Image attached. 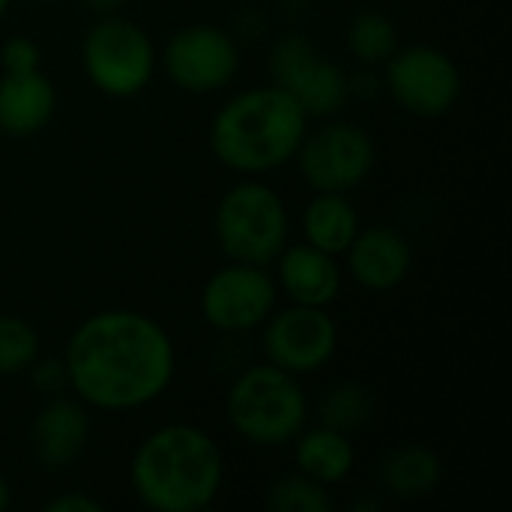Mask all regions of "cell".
<instances>
[{
	"label": "cell",
	"mask_w": 512,
	"mask_h": 512,
	"mask_svg": "<svg viewBox=\"0 0 512 512\" xmlns=\"http://www.w3.org/2000/svg\"><path fill=\"white\" fill-rule=\"evenodd\" d=\"M342 261L351 282L384 294L408 282L414 270V243L393 225H363Z\"/></svg>",
	"instance_id": "15"
},
{
	"label": "cell",
	"mask_w": 512,
	"mask_h": 512,
	"mask_svg": "<svg viewBox=\"0 0 512 512\" xmlns=\"http://www.w3.org/2000/svg\"><path fill=\"white\" fill-rule=\"evenodd\" d=\"M42 66V48L33 36L15 33L0 45V72H27Z\"/></svg>",
	"instance_id": "25"
},
{
	"label": "cell",
	"mask_w": 512,
	"mask_h": 512,
	"mask_svg": "<svg viewBox=\"0 0 512 512\" xmlns=\"http://www.w3.org/2000/svg\"><path fill=\"white\" fill-rule=\"evenodd\" d=\"M126 3H129V0H84V6H87L96 18H102V15H117V12L126 9Z\"/></svg>",
	"instance_id": "27"
},
{
	"label": "cell",
	"mask_w": 512,
	"mask_h": 512,
	"mask_svg": "<svg viewBox=\"0 0 512 512\" xmlns=\"http://www.w3.org/2000/svg\"><path fill=\"white\" fill-rule=\"evenodd\" d=\"M378 414V402L375 393L360 384V381H336L324 390V396L318 399V405L312 408V417L321 426H330L336 432L345 435H360L375 423Z\"/></svg>",
	"instance_id": "20"
},
{
	"label": "cell",
	"mask_w": 512,
	"mask_h": 512,
	"mask_svg": "<svg viewBox=\"0 0 512 512\" xmlns=\"http://www.w3.org/2000/svg\"><path fill=\"white\" fill-rule=\"evenodd\" d=\"M264 507L270 512H333L336 504L327 486L294 468L264 489Z\"/></svg>",
	"instance_id": "22"
},
{
	"label": "cell",
	"mask_w": 512,
	"mask_h": 512,
	"mask_svg": "<svg viewBox=\"0 0 512 512\" xmlns=\"http://www.w3.org/2000/svg\"><path fill=\"white\" fill-rule=\"evenodd\" d=\"M381 69L384 90L390 93V99L414 117H444L462 99V69L453 60V54L438 45H399Z\"/></svg>",
	"instance_id": "10"
},
{
	"label": "cell",
	"mask_w": 512,
	"mask_h": 512,
	"mask_svg": "<svg viewBox=\"0 0 512 512\" xmlns=\"http://www.w3.org/2000/svg\"><path fill=\"white\" fill-rule=\"evenodd\" d=\"M294 162L312 192L351 195L372 177L378 144L363 123L336 114L318 120V126L309 123Z\"/></svg>",
	"instance_id": "8"
},
{
	"label": "cell",
	"mask_w": 512,
	"mask_h": 512,
	"mask_svg": "<svg viewBox=\"0 0 512 512\" xmlns=\"http://www.w3.org/2000/svg\"><path fill=\"white\" fill-rule=\"evenodd\" d=\"M399 45V27L381 9H360L345 24V48L366 69H381Z\"/></svg>",
	"instance_id": "21"
},
{
	"label": "cell",
	"mask_w": 512,
	"mask_h": 512,
	"mask_svg": "<svg viewBox=\"0 0 512 512\" xmlns=\"http://www.w3.org/2000/svg\"><path fill=\"white\" fill-rule=\"evenodd\" d=\"M279 297L300 306H321L330 309L345 288V267L342 258L306 243L288 240L285 249L270 264Z\"/></svg>",
	"instance_id": "14"
},
{
	"label": "cell",
	"mask_w": 512,
	"mask_h": 512,
	"mask_svg": "<svg viewBox=\"0 0 512 512\" xmlns=\"http://www.w3.org/2000/svg\"><path fill=\"white\" fill-rule=\"evenodd\" d=\"M309 114L276 84L234 93L210 120V150L240 177H264L294 162L309 129Z\"/></svg>",
	"instance_id": "3"
},
{
	"label": "cell",
	"mask_w": 512,
	"mask_h": 512,
	"mask_svg": "<svg viewBox=\"0 0 512 512\" xmlns=\"http://www.w3.org/2000/svg\"><path fill=\"white\" fill-rule=\"evenodd\" d=\"M90 438H93L90 408L78 396L63 393L42 402V408L30 423L27 447L42 471L60 474L84 459Z\"/></svg>",
	"instance_id": "13"
},
{
	"label": "cell",
	"mask_w": 512,
	"mask_h": 512,
	"mask_svg": "<svg viewBox=\"0 0 512 512\" xmlns=\"http://www.w3.org/2000/svg\"><path fill=\"white\" fill-rule=\"evenodd\" d=\"M30 390L42 399H51V396H63V393H72L69 390V369H66V360L63 354L60 357H48V354H39L27 372H24Z\"/></svg>",
	"instance_id": "24"
},
{
	"label": "cell",
	"mask_w": 512,
	"mask_h": 512,
	"mask_svg": "<svg viewBox=\"0 0 512 512\" xmlns=\"http://www.w3.org/2000/svg\"><path fill=\"white\" fill-rule=\"evenodd\" d=\"M264 66L267 81L291 93L309 120L342 114L354 96V78L300 30L279 33L267 48Z\"/></svg>",
	"instance_id": "7"
},
{
	"label": "cell",
	"mask_w": 512,
	"mask_h": 512,
	"mask_svg": "<svg viewBox=\"0 0 512 512\" xmlns=\"http://www.w3.org/2000/svg\"><path fill=\"white\" fill-rule=\"evenodd\" d=\"M225 420L231 432L258 450L288 447L312 420V402L303 378L273 366H243L225 393Z\"/></svg>",
	"instance_id": "4"
},
{
	"label": "cell",
	"mask_w": 512,
	"mask_h": 512,
	"mask_svg": "<svg viewBox=\"0 0 512 512\" xmlns=\"http://www.w3.org/2000/svg\"><path fill=\"white\" fill-rule=\"evenodd\" d=\"M279 300L282 297L270 267L228 261L207 276L198 297V309L210 330L225 339H237L258 333L279 306Z\"/></svg>",
	"instance_id": "9"
},
{
	"label": "cell",
	"mask_w": 512,
	"mask_h": 512,
	"mask_svg": "<svg viewBox=\"0 0 512 512\" xmlns=\"http://www.w3.org/2000/svg\"><path fill=\"white\" fill-rule=\"evenodd\" d=\"M258 333L264 360L297 378L321 372L339 351V324L321 306H276Z\"/></svg>",
	"instance_id": "12"
},
{
	"label": "cell",
	"mask_w": 512,
	"mask_h": 512,
	"mask_svg": "<svg viewBox=\"0 0 512 512\" xmlns=\"http://www.w3.org/2000/svg\"><path fill=\"white\" fill-rule=\"evenodd\" d=\"M39 354V330L24 315L0 312V378H21Z\"/></svg>",
	"instance_id": "23"
},
{
	"label": "cell",
	"mask_w": 512,
	"mask_h": 512,
	"mask_svg": "<svg viewBox=\"0 0 512 512\" xmlns=\"http://www.w3.org/2000/svg\"><path fill=\"white\" fill-rule=\"evenodd\" d=\"M159 69L183 93H219L231 87L240 72L237 36L228 27L210 21L183 24L165 39L159 51Z\"/></svg>",
	"instance_id": "11"
},
{
	"label": "cell",
	"mask_w": 512,
	"mask_h": 512,
	"mask_svg": "<svg viewBox=\"0 0 512 512\" xmlns=\"http://www.w3.org/2000/svg\"><path fill=\"white\" fill-rule=\"evenodd\" d=\"M213 237L228 261L270 267L291 240L288 204L261 177H243L216 201Z\"/></svg>",
	"instance_id": "5"
},
{
	"label": "cell",
	"mask_w": 512,
	"mask_h": 512,
	"mask_svg": "<svg viewBox=\"0 0 512 512\" xmlns=\"http://www.w3.org/2000/svg\"><path fill=\"white\" fill-rule=\"evenodd\" d=\"M288 447L294 450V468L327 489L345 483L357 468V447L351 435L321 423L306 426Z\"/></svg>",
	"instance_id": "17"
},
{
	"label": "cell",
	"mask_w": 512,
	"mask_h": 512,
	"mask_svg": "<svg viewBox=\"0 0 512 512\" xmlns=\"http://www.w3.org/2000/svg\"><path fill=\"white\" fill-rule=\"evenodd\" d=\"M57 114V87L48 72H0V132L9 138L39 135Z\"/></svg>",
	"instance_id": "16"
},
{
	"label": "cell",
	"mask_w": 512,
	"mask_h": 512,
	"mask_svg": "<svg viewBox=\"0 0 512 512\" xmlns=\"http://www.w3.org/2000/svg\"><path fill=\"white\" fill-rule=\"evenodd\" d=\"M45 512H105V501L87 495V492H63L42 504Z\"/></svg>",
	"instance_id": "26"
},
{
	"label": "cell",
	"mask_w": 512,
	"mask_h": 512,
	"mask_svg": "<svg viewBox=\"0 0 512 512\" xmlns=\"http://www.w3.org/2000/svg\"><path fill=\"white\" fill-rule=\"evenodd\" d=\"M129 483L147 510L204 512L222 495L225 453L207 429L168 423L135 447Z\"/></svg>",
	"instance_id": "2"
},
{
	"label": "cell",
	"mask_w": 512,
	"mask_h": 512,
	"mask_svg": "<svg viewBox=\"0 0 512 512\" xmlns=\"http://www.w3.org/2000/svg\"><path fill=\"white\" fill-rule=\"evenodd\" d=\"M12 504V486H9V480L0 474V512L6 510Z\"/></svg>",
	"instance_id": "28"
},
{
	"label": "cell",
	"mask_w": 512,
	"mask_h": 512,
	"mask_svg": "<svg viewBox=\"0 0 512 512\" xmlns=\"http://www.w3.org/2000/svg\"><path fill=\"white\" fill-rule=\"evenodd\" d=\"M81 69L102 96L132 99L156 78L159 48L129 15H102L81 39Z\"/></svg>",
	"instance_id": "6"
},
{
	"label": "cell",
	"mask_w": 512,
	"mask_h": 512,
	"mask_svg": "<svg viewBox=\"0 0 512 512\" xmlns=\"http://www.w3.org/2000/svg\"><path fill=\"white\" fill-rule=\"evenodd\" d=\"M303 240L342 258L354 243L357 231L363 228L360 210L354 207L351 195L345 192H312L309 204L300 216Z\"/></svg>",
	"instance_id": "19"
},
{
	"label": "cell",
	"mask_w": 512,
	"mask_h": 512,
	"mask_svg": "<svg viewBox=\"0 0 512 512\" xmlns=\"http://www.w3.org/2000/svg\"><path fill=\"white\" fill-rule=\"evenodd\" d=\"M378 483L396 501H423L441 489L444 462L426 444H402L378 462Z\"/></svg>",
	"instance_id": "18"
},
{
	"label": "cell",
	"mask_w": 512,
	"mask_h": 512,
	"mask_svg": "<svg viewBox=\"0 0 512 512\" xmlns=\"http://www.w3.org/2000/svg\"><path fill=\"white\" fill-rule=\"evenodd\" d=\"M9 3H12V0H0V18L6 15V9H9Z\"/></svg>",
	"instance_id": "29"
},
{
	"label": "cell",
	"mask_w": 512,
	"mask_h": 512,
	"mask_svg": "<svg viewBox=\"0 0 512 512\" xmlns=\"http://www.w3.org/2000/svg\"><path fill=\"white\" fill-rule=\"evenodd\" d=\"M69 390L90 411L126 414L159 402L177 375L171 333L138 309H99L66 339Z\"/></svg>",
	"instance_id": "1"
}]
</instances>
